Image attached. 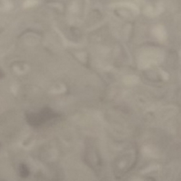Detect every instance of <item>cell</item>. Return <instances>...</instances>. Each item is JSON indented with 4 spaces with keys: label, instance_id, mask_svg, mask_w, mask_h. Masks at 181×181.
<instances>
[{
    "label": "cell",
    "instance_id": "6da1fadb",
    "mask_svg": "<svg viewBox=\"0 0 181 181\" xmlns=\"http://www.w3.org/2000/svg\"><path fill=\"white\" fill-rule=\"evenodd\" d=\"M59 117L57 113H55L49 108H44L39 113H29L26 114L27 122L31 126H38L47 121Z\"/></svg>",
    "mask_w": 181,
    "mask_h": 181
},
{
    "label": "cell",
    "instance_id": "7a4b0ae2",
    "mask_svg": "<svg viewBox=\"0 0 181 181\" xmlns=\"http://www.w3.org/2000/svg\"><path fill=\"white\" fill-rule=\"evenodd\" d=\"M19 174L22 178H26L30 174L29 169L27 166L25 164H20L19 167Z\"/></svg>",
    "mask_w": 181,
    "mask_h": 181
},
{
    "label": "cell",
    "instance_id": "3957f363",
    "mask_svg": "<svg viewBox=\"0 0 181 181\" xmlns=\"http://www.w3.org/2000/svg\"><path fill=\"white\" fill-rule=\"evenodd\" d=\"M36 3V2H34V0H28L24 4V6L25 7H28L32 6L33 5H34Z\"/></svg>",
    "mask_w": 181,
    "mask_h": 181
},
{
    "label": "cell",
    "instance_id": "277c9868",
    "mask_svg": "<svg viewBox=\"0 0 181 181\" xmlns=\"http://www.w3.org/2000/svg\"><path fill=\"white\" fill-rule=\"evenodd\" d=\"M2 77V74H1V73H0V78Z\"/></svg>",
    "mask_w": 181,
    "mask_h": 181
},
{
    "label": "cell",
    "instance_id": "5b68a950",
    "mask_svg": "<svg viewBox=\"0 0 181 181\" xmlns=\"http://www.w3.org/2000/svg\"><path fill=\"white\" fill-rule=\"evenodd\" d=\"M0 146H1V144H0Z\"/></svg>",
    "mask_w": 181,
    "mask_h": 181
}]
</instances>
